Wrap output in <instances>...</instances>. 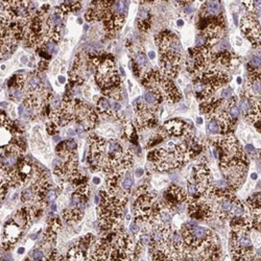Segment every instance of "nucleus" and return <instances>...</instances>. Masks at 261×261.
I'll return each instance as SVG.
<instances>
[{
    "instance_id": "1",
    "label": "nucleus",
    "mask_w": 261,
    "mask_h": 261,
    "mask_svg": "<svg viewBox=\"0 0 261 261\" xmlns=\"http://www.w3.org/2000/svg\"><path fill=\"white\" fill-rule=\"evenodd\" d=\"M91 64L95 66L96 83L102 91V95L118 100L121 97V78L118 74L115 63L109 57L97 56L90 59Z\"/></svg>"
},
{
    "instance_id": "2",
    "label": "nucleus",
    "mask_w": 261,
    "mask_h": 261,
    "mask_svg": "<svg viewBox=\"0 0 261 261\" xmlns=\"http://www.w3.org/2000/svg\"><path fill=\"white\" fill-rule=\"evenodd\" d=\"M99 203L97 207V215L99 226L104 231H114L121 228L123 208L126 200H122L109 195L106 190L99 191Z\"/></svg>"
},
{
    "instance_id": "3",
    "label": "nucleus",
    "mask_w": 261,
    "mask_h": 261,
    "mask_svg": "<svg viewBox=\"0 0 261 261\" xmlns=\"http://www.w3.org/2000/svg\"><path fill=\"white\" fill-rule=\"evenodd\" d=\"M141 84L148 90L155 91L160 94L168 103H176L181 100L182 95L179 89L172 81V78L165 76L159 70L149 69L142 75Z\"/></svg>"
},
{
    "instance_id": "4",
    "label": "nucleus",
    "mask_w": 261,
    "mask_h": 261,
    "mask_svg": "<svg viewBox=\"0 0 261 261\" xmlns=\"http://www.w3.org/2000/svg\"><path fill=\"white\" fill-rule=\"evenodd\" d=\"M148 159L153 163L156 171L161 173L173 171L185 163L182 155L176 149V145L172 147V149L171 147H167V149L151 151L148 155Z\"/></svg>"
},
{
    "instance_id": "5",
    "label": "nucleus",
    "mask_w": 261,
    "mask_h": 261,
    "mask_svg": "<svg viewBox=\"0 0 261 261\" xmlns=\"http://www.w3.org/2000/svg\"><path fill=\"white\" fill-rule=\"evenodd\" d=\"M134 186V179L128 171H117L109 174L107 179L106 191L112 197L126 200L132 193Z\"/></svg>"
},
{
    "instance_id": "6",
    "label": "nucleus",
    "mask_w": 261,
    "mask_h": 261,
    "mask_svg": "<svg viewBox=\"0 0 261 261\" xmlns=\"http://www.w3.org/2000/svg\"><path fill=\"white\" fill-rule=\"evenodd\" d=\"M134 199L135 201L133 203V208L135 221L137 224H145L151 226L154 218L155 206L157 203L156 197L153 193L146 190L134 195Z\"/></svg>"
},
{
    "instance_id": "7",
    "label": "nucleus",
    "mask_w": 261,
    "mask_h": 261,
    "mask_svg": "<svg viewBox=\"0 0 261 261\" xmlns=\"http://www.w3.org/2000/svg\"><path fill=\"white\" fill-rule=\"evenodd\" d=\"M230 252L234 260H260V253L254 251L252 240L247 235H231Z\"/></svg>"
},
{
    "instance_id": "8",
    "label": "nucleus",
    "mask_w": 261,
    "mask_h": 261,
    "mask_svg": "<svg viewBox=\"0 0 261 261\" xmlns=\"http://www.w3.org/2000/svg\"><path fill=\"white\" fill-rule=\"evenodd\" d=\"M133 104H135V110L137 114L136 129L138 132H142V130H146L157 125L156 113L158 108L151 106V104H149L143 99L141 100L140 98H138Z\"/></svg>"
},
{
    "instance_id": "9",
    "label": "nucleus",
    "mask_w": 261,
    "mask_h": 261,
    "mask_svg": "<svg viewBox=\"0 0 261 261\" xmlns=\"http://www.w3.org/2000/svg\"><path fill=\"white\" fill-rule=\"evenodd\" d=\"M237 197L235 195V192H224L211 198V200H213L211 204L213 207L214 217L223 223L229 220L232 207Z\"/></svg>"
},
{
    "instance_id": "10",
    "label": "nucleus",
    "mask_w": 261,
    "mask_h": 261,
    "mask_svg": "<svg viewBox=\"0 0 261 261\" xmlns=\"http://www.w3.org/2000/svg\"><path fill=\"white\" fill-rule=\"evenodd\" d=\"M191 180L197 186L198 193L201 197H207L208 191L212 184V177L210 168L205 161H200L192 169Z\"/></svg>"
},
{
    "instance_id": "11",
    "label": "nucleus",
    "mask_w": 261,
    "mask_h": 261,
    "mask_svg": "<svg viewBox=\"0 0 261 261\" xmlns=\"http://www.w3.org/2000/svg\"><path fill=\"white\" fill-rule=\"evenodd\" d=\"M189 54L190 56L186 61V66L190 73H192L206 67L208 64H210L213 52L211 47L197 46L194 48H190Z\"/></svg>"
},
{
    "instance_id": "12",
    "label": "nucleus",
    "mask_w": 261,
    "mask_h": 261,
    "mask_svg": "<svg viewBox=\"0 0 261 261\" xmlns=\"http://www.w3.org/2000/svg\"><path fill=\"white\" fill-rule=\"evenodd\" d=\"M187 209L189 217L193 220L208 221L214 217V211L211 202L205 201L203 197L188 203Z\"/></svg>"
},
{
    "instance_id": "13",
    "label": "nucleus",
    "mask_w": 261,
    "mask_h": 261,
    "mask_svg": "<svg viewBox=\"0 0 261 261\" xmlns=\"http://www.w3.org/2000/svg\"><path fill=\"white\" fill-rule=\"evenodd\" d=\"M240 31L254 47L260 46V16H244L240 20Z\"/></svg>"
},
{
    "instance_id": "14",
    "label": "nucleus",
    "mask_w": 261,
    "mask_h": 261,
    "mask_svg": "<svg viewBox=\"0 0 261 261\" xmlns=\"http://www.w3.org/2000/svg\"><path fill=\"white\" fill-rule=\"evenodd\" d=\"M183 62H184L183 55L173 54V52L160 54V71L162 74L173 80L179 74Z\"/></svg>"
},
{
    "instance_id": "15",
    "label": "nucleus",
    "mask_w": 261,
    "mask_h": 261,
    "mask_svg": "<svg viewBox=\"0 0 261 261\" xmlns=\"http://www.w3.org/2000/svg\"><path fill=\"white\" fill-rule=\"evenodd\" d=\"M172 213H176L177 209L183 208L187 202V192L182 187L173 184L167 188L164 193V201Z\"/></svg>"
},
{
    "instance_id": "16",
    "label": "nucleus",
    "mask_w": 261,
    "mask_h": 261,
    "mask_svg": "<svg viewBox=\"0 0 261 261\" xmlns=\"http://www.w3.org/2000/svg\"><path fill=\"white\" fill-rule=\"evenodd\" d=\"M90 64L91 60L87 58L85 55L80 54L76 57L73 63V66L69 71V77L72 84L83 85L86 82L87 77L89 76Z\"/></svg>"
},
{
    "instance_id": "17",
    "label": "nucleus",
    "mask_w": 261,
    "mask_h": 261,
    "mask_svg": "<svg viewBox=\"0 0 261 261\" xmlns=\"http://www.w3.org/2000/svg\"><path fill=\"white\" fill-rule=\"evenodd\" d=\"M155 40L157 46L159 47L160 54H164V52H173V54L183 55L181 42L174 33L164 31L159 35H157Z\"/></svg>"
},
{
    "instance_id": "18",
    "label": "nucleus",
    "mask_w": 261,
    "mask_h": 261,
    "mask_svg": "<svg viewBox=\"0 0 261 261\" xmlns=\"http://www.w3.org/2000/svg\"><path fill=\"white\" fill-rule=\"evenodd\" d=\"M162 130L167 136H176V137H186L188 135L193 134L190 124L183 121L181 119H169L164 122L162 125Z\"/></svg>"
},
{
    "instance_id": "19",
    "label": "nucleus",
    "mask_w": 261,
    "mask_h": 261,
    "mask_svg": "<svg viewBox=\"0 0 261 261\" xmlns=\"http://www.w3.org/2000/svg\"><path fill=\"white\" fill-rule=\"evenodd\" d=\"M22 233L23 230L18 225H16L13 220H11L10 223H7L2 238V242H3L2 244L4 249L5 250L12 249V247L15 245V243L22 236Z\"/></svg>"
},
{
    "instance_id": "20",
    "label": "nucleus",
    "mask_w": 261,
    "mask_h": 261,
    "mask_svg": "<svg viewBox=\"0 0 261 261\" xmlns=\"http://www.w3.org/2000/svg\"><path fill=\"white\" fill-rule=\"evenodd\" d=\"M230 227L233 234L247 235L252 230V216L251 213L242 216H235L230 219Z\"/></svg>"
},
{
    "instance_id": "21",
    "label": "nucleus",
    "mask_w": 261,
    "mask_h": 261,
    "mask_svg": "<svg viewBox=\"0 0 261 261\" xmlns=\"http://www.w3.org/2000/svg\"><path fill=\"white\" fill-rule=\"evenodd\" d=\"M237 58L228 50L218 51L217 54H213L211 58V63L217 65L218 67L223 69H230L236 65Z\"/></svg>"
},
{
    "instance_id": "22",
    "label": "nucleus",
    "mask_w": 261,
    "mask_h": 261,
    "mask_svg": "<svg viewBox=\"0 0 261 261\" xmlns=\"http://www.w3.org/2000/svg\"><path fill=\"white\" fill-rule=\"evenodd\" d=\"M12 220L14 221L16 225H18L23 231L29 228V226L32 224V221L34 220V213L33 209L30 205L26 207H23L14 214Z\"/></svg>"
},
{
    "instance_id": "23",
    "label": "nucleus",
    "mask_w": 261,
    "mask_h": 261,
    "mask_svg": "<svg viewBox=\"0 0 261 261\" xmlns=\"http://www.w3.org/2000/svg\"><path fill=\"white\" fill-rule=\"evenodd\" d=\"M245 91L250 95L260 98V70H249Z\"/></svg>"
},
{
    "instance_id": "24",
    "label": "nucleus",
    "mask_w": 261,
    "mask_h": 261,
    "mask_svg": "<svg viewBox=\"0 0 261 261\" xmlns=\"http://www.w3.org/2000/svg\"><path fill=\"white\" fill-rule=\"evenodd\" d=\"M137 28L141 33H147L152 26V16L149 10L146 8L140 7L138 11V15L136 19Z\"/></svg>"
},
{
    "instance_id": "25",
    "label": "nucleus",
    "mask_w": 261,
    "mask_h": 261,
    "mask_svg": "<svg viewBox=\"0 0 261 261\" xmlns=\"http://www.w3.org/2000/svg\"><path fill=\"white\" fill-rule=\"evenodd\" d=\"M223 14V7L219 0H207L200 11V15L204 16H219Z\"/></svg>"
},
{
    "instance_id": "26",
    "label": "nucleus",
    "mask_w": 261,
    "mask_h": 261,
    "mask_svg": "<svg viewBox=\"0 0 261 261\" xmlns=\"http://www.w3.org/2000/svg\"><path fill=\"white\" fill-rule=\"evenodd\" d=\"M149 60L143 51H138L133 57V72L136 77H140L145 73V68L148 67Z\"/></svg>"
},
{
    "instance_id": "27",
    "label": "nucleus",
    "mask_w": 261,
    "mask_h": 261,
    "mask_svg": "<svg viewBox=\"0 0 261 261\" xmlns=\"http://www.w3.org/2000/svg\"><path fill=\"white\" fill-rule=\"evenodd\" d=\"M96 113L100 117H104V118H110V117H115L116 113L113 112L110 98L107 96H102L97 100L96 103Z\"/></svg>"
},
{
    "instance_id": "28",
    "label": "nucleus",
    "mask_w": 261,
    "mask_h": 261,
    "mask_svg": "<svg viewBox=\"0 0 261 261\" xmlns=\"http://www.w3.org/2000/svg\"><path fill=\"white\" fill-rule=\"evenodd\" d=\"M83 214H84V210H82V209H77V208L68 207L67 209H65V210L63 211L64 219L70 224H74V223H77V221H80L83 217Z\"/></svg>"
},
{
    "instance_id": "29",
    "label": "nucleus",
    "mask_w": 261,
    "mask_h": 261,
    "mask_svg": "<svg viewBox=\"0 0 261 261\" xmlns=\"http://www.w3.org/2000/svg\"><path fill=\"white\" fill-rule=\"evenodd\" d=\"M11 122H12V120H10L8 124L0 126V148L7 147L15 136L14 134H13L11 126H10Z\"/></svg>"
},
{
    "instance_id": "30",
    "label": "nucleus",
    "mask_w": 261,
    "mask_h": 261,
    "mask_svg": "<svg viewBox=\"0 0 261 261\" xmlns=\"http://www.w3.org/2000/svg\"><path fill=\"white\" fill-rule=\"evenodd\" d=\"M261 195L260 192L256 193L253 197L245 202L247 208L251 212V216L253 215H260V208H261Z\"/></svg>"
},
{
    "instance_id": "31",
    "label": "nucleus",
    "mask_w": 261,
    "mask_h": 261,
    "mask_svg": "<svg viewBox=\"0 0 261 261\" xmlns=\"http://www.w3.org/2000/svg\"><path fill=\"white\" fill-rule=\"evenodd\" d=\"M143 100L148 102L149 104H151V106L158 108L160 104L164 101V98L160 94L155 92V91L148 90L145 93V95H143Z\"/></svg>"
},
{
    "instance_id": "32",
    "label": "nucleus",
    "mask_w": 261,
    "mask_h": 261,
    "mask_svg": "<svg viewBox=\"0 0 261 261\" xmlns=\"http://www.w3.org/2000/svg\"><path fill=\"white\" fill-rule=\"evenodd\" d=\"M123 138L125 140H128L130 142H136V126L133 124L130 120H124L123 121Z\"/></svg>"
},
{
    "instance_id": "33",
    "label": "nucleus",
    "mask_w": 261,
    "mask_h": 261,
    "mask_svg": "<svg viewBox=\"0 0 261 261\" xmlns=\"http://www.w3.org/2000/svg\"><path fill=\"white\" fill-rule=\"evenodd\" d=\"M241 3L251 14L260 16V0H241Z\"/></svg>"
},
{
    "instance_id": "34",
    "label": "nucleus",
    "mask_w": 261,
    "mask_h": 261,
    "mask_svg": "<svg viewBox=\"0 0 261 261\" xmlns=\"http://www.w3.org/2000/svg\"><path fill=\"white\" fill-rule=\"evenodd\" d=\"M207 128L211 134H220V124L216 117L207 116Z\"/></svg>"
},
{
    "instance_id": "35",
    "label": "nucleus",
    "mask_w": 261,
    "mask_h": 261,
    "mask_svg": "<svg viewBox=\"0 0 261 261\" xmlns=\"http://www.w3.org/2000/svg\"><path fill=\"white\" fill-rule=\"evenodd\" d=\"M47 227L58 234L62 230V220L58 216L52 217L50 220H48Z\"/></svg>"
},
{
    "instance_id": "36",
    "label": "nucleus",
    "mask_w": 261,
    "mask_h": 261,
    "mask_svg": "<svg viewBox=\"0 0 261 261\" xmlns=\"http://www.w3.org/2000/svg\"><path fill=\"white\" fill-rule=\"evenodd\" d=\"M9 187H10V185H9L7 179L2 174H0V202L5 199Z\"/></svg>"
},
{
    "instance_id": "37",
    "label": "nucleus",
    "mask_w": 261,
    "mask_h": 261,
    "mask_svg": "<svg viewBox=\"0 0 261 261\" xmlns=\"http://www.w3.org/2000/svg\"><path fill=\"white\" fill-rule=\"evenodd\" d=\"M249 70H260V57H254L249 64H247Z\"/></svg>"
},
{
    "instance_id": "38",
    "label": "nucleus",
    "mask_w": 261,
    "mask_h": 261,
    "mask_svg": "<svg viewBox=\"0 0 261 261\" xmlns=\"http://www.w3.org/2000/svg\"><path fill=\"white\" fill-rule=\"evenodd\" d=\"M47 132H48V134H50L52 136L57 135L59 133V127L56 123L50 121V122L47 123Z\"/></svg>"
},
{
    "instance_id": "39",
    "label": "nucleus",
    "mask_w": 261,
    "mask_h": 261,
    "mask_svg": "<svg viewBox=\"0 0 261 261\" xmlns=\"http://www.w3.org/2000/svg\"><path fill=\"white\" fill-rule=\"evenodd\" d=\"M32 260H44V253L40 250H36L32 254Z\"/></svg>"
},
{
    "instance_id": "40",
    "label": "nucleus",
    "mask_w": 261,
    "mask_h": 261,
    "mask_svg": "<svg viewBox=\"0 0 261 261\" xmlns=\"http://www.w3.org/2000/svg\"><path fill=\"white\" fill-rule=\"evenodd\" d=\"M231 96H232V90H231L230 88H226V89L223 90V92H221L219 98H221V99H227V98H229V97H231Z\"/></svg>"
},
{
    "instance_id": "41",
    "label": "nucleus",
    "mask_w": 261,
    "mask_h": 261,
    "mask_svg": "<svg viewBox=\"0 0 261 261\" xmlns=\"http://www.w3.org/2000/svg\"><path fill=\"white\" fill-rule=\"evenodd\" d=\"M194 2V0H175V3H177L179 6L181 7H186V6H190L192 5V3Z\"/></svg>"
},
{
    "instance_id": "42",
    "label": "nucleus",
    "mask_w": 261,
    "mask_h": 261,
    "mask_svg": "<svg viewBox=\"0 0 261 261\" xmlns=\"http://www.w3.org/2000/svg\"><path fill=\"white\" fill-rule=\"evenodd\" d=\"M130 232H132V234H138L140 232V226L136 221L130 225Z\"/></svg>"
},
{
    "instance_id": "43",
    "label": "nucleus",
    "mask_w": 261,
    "mask_h": 261,
    "mask_svg": "<svg viewBox=\"0 0 261 261\" xmlns=\"http://www.w3.org/2000/svg\"><path fill=\"white\" fill-rule=\"evenodd\" d=\"M111 106H112V110L114 113H116L117 111H119L121 109V104L120 102H117V101H112L111 102Z\"/></svg>"
},
{
    "instance_id": "44",
    "label": "nucleus",
    "mask_w": 261,
    "mask_h": 261,
    "mask_svg": "<svg viewBox=\"0 0 261 261\" xmlns=\"http://www.w3.org/2000/svg\"><path fill=\"white\" fill-rule=\"evenodd\" d=\"M183 9H184L185 14H187V15H191L192 13H193V8H191V5H190V6H186V7H184Z\"/></svg>"
},
{
    "instance_id": "45",
    "label": "nucleus",
    "mask_w": 261,
    "mask_h": 261,
    "mask_svg": "<svg viewBox=\"0 0 261 261\" xmlns=\"http://www.w3.org/2000/svg\"><path fill=\"white\" fill-rule=\"evenodd\" d=\"M143 4H152L156 2H166V0H141Z\"/></svg>"
},
{
    "instance_id": "46",
    "label": "nucleus",
    "mask_w": 261,
    "mask_h": 261,
    "mask_svg": "<svg viewBox=\"0 0 261 261\" xmlns=\"http://www.w3.org/2000/svg\"><path fill=\"white\" fill-rule=\"evenodd\" d=\"M142 174H143L142 169H136V171H135V175H136L137 177H141Z\"/></svg>"
},
{
    "instance_id": "47",
    "label": "nucleus",
    "mask_w": 261,
    "mask_h": 261,
    "mask_svg": "<svg viewBox=\"0 0 261 261\" xmlns=\"http://www.w3.org/2000/svg\"><path fill=\"white\" fill-rule=\"evenodd\" d=\"M65 81H66V78H65L64 76H59V82H60L61 84L65 83Z\"/></svg>"
},
{
    "instance_id": "48",
    "label": "nucleus",
    "mask_w": 261,
    "mask_h": 261,
    "mask_svg": "<svg viewBox=\"0 0 261 261\" xmlns=\"http://www.w3.org/2000/svg\"><path fill=\"white\" fill-rule=\"evenodd\" d=\"M92 182L94 183V184H99V183H100V179H98V178H93Z\"/></svg>"
},
{
    "instance_id": "49",
    "label": "nucleus",
    "mask_w": 261,
    "mask_h": 261,
    "mask_svg": "<svg viewBox=\"0 0 261 261\" xmlns=\"http://www.w3.org/2000/svg\"><path fill=\"white\" fill-rule=\"evenodd\" d=\"M50 208H51V210H52V211H56V210H57V206H56V204H51Z\"/></svg>"
},
{
    "instance_id": "50",
    "label": "nucleus",
    "mask_w": 261,
    "mask_h": 261,
    "mask_svg": "<svg viewBox=\"0 0 261 261\" xmlns=\"http://www.w3.org/2000/svg\"><path fill=\"white\" fill-rule=\"evenodd\" d=\"M155 57H156L155 52H154V51H151V52H150V58H151V59H155Z\"/></svg>"
},
{
    "instance_id": "51",
    "label": "nucleus",
    "mask_w": 261,
    "mask_h": 261,
    "mask_svg": "<svg viewBox=\"0 0 261 261\" xmlns=\"http://www.w3.org/2000/svg\"><path fill=\"white\" fill-rule=\"evenodd\" d=\"M21 62L25 64V63H28V62H29V60H28V58H26V57H22V60H21Z\"/></svg>"
},
{
    "instance_id": "52",
    "label": "nucleus",
    "mask_w": 261,
    "mask_h": 261,
    "mask_svg": "<svg viewBox=\"0 0 261 261\" xmlns=\"http://www.w3.org/2000/svg\"><path fill=\"white\" fill-rule=\"evenodd\" d=\"M246 150H249V152H251V153L254 152V148H253V147H250V146L246 147Z\"/></svg>"
},
{
    "instance_id": "53",
    "label": "nucleus",
    "mask_w": 261,
    "mask_h": 261,
    "mask_svg": "<svg viewBox=\"0 0 261 261\" xmlns=\"http://www.w3.org/2000/svg\"><path fill=\"white\" fill-rule=\"evenodd\" d=\"M23 110H24V109H23V106H20V107H19V114H20V116L23 114Z\"/></svg>"
},
{
    "instance_id": "54",
    "label": "nucleus",
    "mask_w": 261,
    "mask_h": 261,
    "mask_svg": "<svg viewBox=\"0 0 261 261\" xmlns=\"http://www.w3.org/2000/svg\"><path fill=\"white\" fill-rule=\"evenodd\" d=\"M23 251H24V250H23V247H20L19 251H18V253H19V254H22V253H23Z\"/></svg>"
},
{
    "instance_id": "55",
    "label": "nucleus",
    "mask_w": 261,
    "mask_h": 261,
    "mask_svg": "<svg viewBox=\"0 0 261 261\" xmlns=\"http://www.w3.org/2000/svg\"><path fill=\"white\" fill-rule=\"evenodd\" d=\"M203 122V119L201 118V117H199V118H198V123H202Z\"/></svg>"
},
{
    "instance_id": "56",
    "label": "nucleus",
    "mask_w": 261,
    "mask_h": 261,
    "mask_svg": "<svg viewBox=\"0 0 261 261\" xmlns=\"http://www.w3.org/2000/svg\"><path fill=\"white\" fill-rule=\"evenodd\" d=\"M178 24H179V26H182V24H183V21L179 20V21H178Z\"/></svg>"
},
{
    "instance_id": "57",
    "label": "nucleus",
    "mask_w": 261,
    "mask_h": 261,
    "mask_svg": "<svg viewBox=\"0 0 261 261\" xmlns=\"http://www.w3.org/2000/svg\"><path fill=\"white\" fill-rule=\"evenodd\" d=\"M2 69H3V70L6 69V66H5V65H4V66H2Z\"/></svg>"
}]
</instances>
